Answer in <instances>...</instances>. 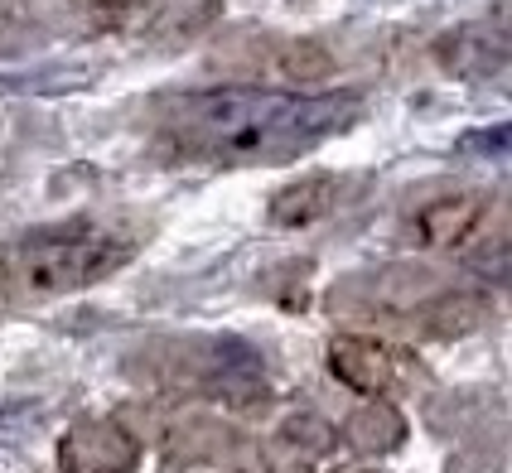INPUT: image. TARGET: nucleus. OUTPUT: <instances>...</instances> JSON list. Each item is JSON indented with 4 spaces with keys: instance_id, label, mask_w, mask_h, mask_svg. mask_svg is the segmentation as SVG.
Returning a JSON list of instances; mask_svg holds the SVG:
<instances>
[{
    "instance_id": "obj_1",
    "label": "nucleus",
    "mask_w": 512,
    "mask_h": 473,
    "mask_svg": "<svg viewBox=\"0 0 512 473\" xmlns=\"http://www.w3.org/2000/svg\"><path fill=\"white\" fill-rule=\"evenodd\" d=\"M358 121V92H276V87H208L179 92L160 112V136L179 155L223 165L295 160Z\"/></svg>"
},
{
    "instance_id": "obj_2",
    "label": "nucleus",
    "mask_w": 512,
    "mask_h": 473,
    "mask_svg": "<svg viewBox=\"0 0 512 473\" xmlns=\"http://www.w3.org/2000/svg\"><path fill=\"white\" fill-rule=\"evenodd\" d=\"M126 256L131 247L121 237L92 223L39 227V232H25L20 242L0 247V290L20 300L68 295V290H83L92 280L112 276Z\"/></svg>"
},
{
    "instance_id": "obj_3",
    "label": "nucleus",
    "mask_w": 512,
    "mask_h": 473,
    "mask_svg": "<svg viewBox=\"0 0 512 473\" xmlns=\"http://www.w3.org/2000/svg\"><path fill=\"white\" fill-rule=\"evenodd\" d=\"M63 469L68 473H131L136 445L116 425H78L63 440Z\"/></svg>"
},
{
    "instance_id": "obj_4",
    "label": "nucleus",
    "mask_w": 512,
    "mask_h": 473,
    "mask_svg": "<svg viewBox=\"0 0 512 473\" xmlns=\"http://www.w3.org/2000/svg\"><path fill=\"white\" fill-rule=\"evenodd\" d=\"M484 213H488V203L479 194L435 198L430 208L416 213V237L426 247H459V242H469L484 227Z\"/></svg>"
},
{
    "instance_id": "obj_5",
    "label": "nucleus",
    "mask_w": 512,
    "mask_h": 473,
    "mask_svg": "<svg viewBox=\"0 0 512 473\" xmlns=\"http://www.w3.org/2000/svg\"><path fill=\"white\" fill-rule=\"evenodd\" d=\"M329 367H334L339 382L358 391H382L392 382V353L382 343H372V338H353V334L334 338L329 343Z\"/></svg>"
},
{
    "instance_id": "obj_6",
    "label": "nucleus",
    "mask_w": 512,
    "mask_h": 473,
    "mask_svg": "<svg viewBox=\"0 0 512 473\" xmlns=\"http://www.w3.org/2000/svg\"><path fill=\"white\" fill-rule=\"evenodd\" d=\"M334 198H339V179H329V174H310V179H295V184H285L281 194L271 198V223L276 227H310L319 223L329 208H334Z\"/></svg>"
},
{
    "instance_id": "obj_7",
    "label": "nucleus",
    "mask_w": 512,
    "mask_h": 473,
    "mask_svg": "<svg viewBox=\"0 0 512 473\" xmlns=\"http://www.w3.org/2000/svg\"><path fill=\"white\" fill-rule=\"evenodd\" d=\"M479 314H484V305H479V300H469V295L440 300L435 314H430V334H464V329H474V324H479Z\"/></svg>"
},
{
    "instance_id": "obj_8",
    "label": "nucleus",
    "mask_w": 512,
    "mask_h": 473,
    "mask_svg": "<svg viewBox=\"0 0 512 473\" xmlns=\"http://www.w3.org/2000/svg\"><path fill=\"white\" fill-rule=\"evenodd\" d=\"M353 435L368 449H387V445H397L401 420L392 416V411H382V406H372V411H363V416L353 420Z\"/></svg>"
},
{
    "instance_id": "obj_9",
    "label": "nucleus",
    "mask_w": 512,
    "mask_h": 473,
    "mask_svg": "<svg viewBox=\"0 0 512 473\" xmlns=\"http://www.w3.org/2000/svg\"><path fill=\"white\" fill-rule=\"evenodd\" d=\"M459 150H469V155H503V150H508V126L469 131V136L459 140Z\"/></svg>"
}]
</instances>
